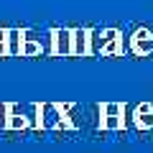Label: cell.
<instances>
[{
	"instance_id": "obj_1",
	"label": "cell",
	"mask_w": 153,
	"mask_h": 153,
	"mask_svg": "<svg viewBox=\"0 0 153 153\" xmlns=\"http://www.w3.org/2000/svg\"><path fill=\"white\" fill-rule=\"evenodd\" d=\"M125 44L117 28H92L89 36V56H123Z\"/></svg>"
},
{
	"instance_id": "obj_2",
	"label": "cell",
	"mask_w": 153,
	"mask_h": 153,
	"mask_svg": "<svg viewBox=\"0 0 153 153\" xmlns=\"http://www.w3.org/2000/svg\"><path fill=\"white\" fill-rule=\"evenodd\" d=\"M128 49L135 56H153V31L151 28H135L128 38Z\"/></svg>"
},
{
	"instance_id": "obj_3",
	"label": "cell",
	"mask_w": 153,
	"mask_h": 153,
	"mask_svg": "<svg viewBox=\"0 0 153 153\" xmlns=\"http://www.w3.org/2000/svg\"><path fill=\"white\" fill-rule=\"evenodd\" d=\"M49 33L54 56H71V28H51Z\"/></svg>"
},
{
	"instance_id": "obj_4",
	"label": "cell",
	"mask_w": 153,
	"mask_h": 153,
	"mask_svg": "<svg viewBox=\"0 0 153 153\" xmlns=\"http://www.w3.org/2000/svg\"><path fill=\"white\" fill-rule=\"evenodd\" d=\"M92 28H71V56H89Z\"/></svg>"
},
{
	"instance_id": "obj_5",
	"label": "cell",
	"mask_w": 153,
	"mask_h": 153,
	"mask_svg": "<svg viewBox=\"0 0 153 153\" xmlns=\"http://www.w3.org/2000/svg\"><path fill=\"white\" fill-rule=\"evenodd\" d=\"M23 38H26V28H8V38H5L8 56H21Z\"/></svg>"
},
{
	"instance_id": "obj_6",
	"label": "cell",
	"mask_w": 153,
	"mask_h": 153,
	"mask_svg": "<svg viewBox=\"0 0 153 153\" xmlns=\"http://www.w3.org/2000/svg\"><path fill=\"white\" fill-rule=\"evenodd\" d=\"M135 123L138 125H151L153 123V107L151 105H140L135 110Z\"/></svg>"
},
{
	"instance_id": "obj_7",
	"label": "cell",
	"mask_w": 153,
	"mask_h": 153,
	"mask_svg": "<svg viewBox=\"0 0 153 153\" xmlns=\"http://www.w3.org/2000/svg\"><path fill=\"white\" fill-rule=\"evenodd\" d=\"M8 125V105H0V128Z\"/></svg>"
},
{
	"instance_id": "obj_8",
	"label": "cell",
	"mask_w": 153,
	"mask_h": 153,
	"mask_svg": "<svg viewBox=\"0 0 153 153\" xmlns=\"http://www.w3.org/2000/svg\"><path fill=\"white\" fill-rule=\"evenodd\" d=\"M105 112H107V115H120L123 112V107H120V105H105Z\"/></svg>"
},
{
	"instance_id": "obj_9",
	"label": "cell",
	"mask_w": 153,
	"mask_h": 153,
	"mask_svg": "<svg viewBox=\"0 0 153 153\" xmlns=\"http://www.w3.org/2000/svg\"><path fill=\"white\" fill-rule=\"evenodd\" d=\"M10 125H13V128H23V125H26V120L18 117V115H13V117H10Z\"/></svg>"
}]
</instances>
